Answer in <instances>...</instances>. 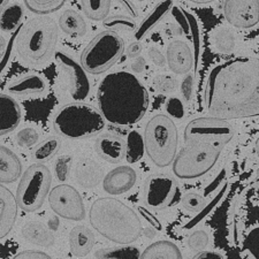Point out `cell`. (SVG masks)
<instances>
[{"label": "cell", "mask_w": 259, "mask_h": 259, "mask_svg": "<svg viewBox=\"0 0 259 259\" xmlns=\"http://www.w3.org/2000/svg\"><path fill=\"white\" fill-rule=\"evenodd\" d=\"M211 116L224 120L259 115V58L239 57L211 70L205 90Z\"/></svg>", "instance_id": "obj_1"}, {"label": "cell", "mask_w": 259, "mask_h": 259, "mask_svg": "<svg viewBox=\"0 0 259 259\" xmlns=\"http://www.w3.org/2000/svg\"><path fill=\"white\" fill-rule=\"evenodd\" d=\"M97 102L104 119L116 126H131L143 119L150 105L146 88L136 75L114 72L106 75L97 90Z\"/></svg>", "instance_id": "obj_2"}, {"label": "cell", "mask_w": 259, "mask_h": 259, "mask_svg": "<svg viewBox=\"0 0 259 259\" xmlns=\"http://www.w3.org/2000/svg\"><path fill=\"white\" fill-rule=\"evenodd\" d=\"M89 219L96 232L121 245L134 243L143 233L137 213L113 197L96 199L90 207Z\"/></svg>", "instance_id": "obj_3"}, {"label": "cell", "mask_w": 259, "mask_h": 259, "mask_svg": "<svg viewBox=\"0 0 259 259\" xmlns=\"http://www.w3.org/2000/svg\"><path fill=\"white\" fill-rule=\"evenodd\" d=\"M59 40V26L50 16H36L23 23L15 38V51L24 64L43 65L50 60Z\"/></svg>", "instance_id": "obj_4"}, {"label": "cell", "mask_w": 259, "mask_h": 259, "mask_svg": "<svg viewBox=\"0 0 259 259\" xmlns=\"http://www.w3.org/2000/svg\"><path fill=\"white\" fill-rule=\"evenodd\" d=\"M105 119L97 108L81 102L62 106L53 119L58 135L69 140L89 139L105 128Z\"/></svg>", "instance_id": "obj_5"}, {"label": "cell", "mask_w": 259, "mask_h": 259, "mask_svg": "<svg viewBox=\"0 0 259 259\" xmlns=\"http://www.w3.org/2000/svg\"><path fill=\"white\" fill-rule=\"evenodd\" d=\"M145 152L154 165H173L179 145L178 127L167 114H157L148 121L144 128Z\"/></svg>", "instance_id": "obj_6"}, {"label": "cell", "mask_w": 259, "mask_h": 259, "mask_svg": "<svg viewBox=\"0 0 259 259\" xmlns=\"http://www.w3.org/2000/svg\"><path fill=\"white\" fill-rule=\"evenodd\" d=\"M126 51L118 32L104 30L96 35L81 53V66L87 73L100 75L110 70Z\"/></svg>", "instance_id": "obj_7"}, {"label": "cell", "mask_w": 259, "mask_h": 259, "mask_svg": "<svg viewBox=\"0 0 259 259\" xmlns=\"http://www.w3.org/2000/svg\"><path fill=\"white\" fill-rule=\"evenodd\" d=\"M52 174L43 164H33L24 170L16 188V202L24 212H35L43 206L50 195Z\"/></svg>", "instance_id": "obj_8"}, {"label": "cell", "mask_w": 259, "mask_h": 259, "mask_svg": "<svg viewBox=\"0 0 259 259\" xmlns=\"http://www.w3.org/2000/svg\"><path fill=\"white\" fill-rule=\"evenodd\" d=\"M223 148L207 144L188 145L173 162V173L179 179L191 180L205 175L214 167L223 153Z\"/></svg>", "instance_id": "obj_9"}, {"label": "cell", "mask_w": 259, "mask_h": 259, "mask_svg": "<svg viewBox=\"0 0 259 259\" xmlns=\"http://www.w3.org/2000/svg\"><path fill=\"white\" fill-rule=\"evenodd\" d=\"M234 137V128L228 121L204 116L191 120L185 129V142L188 145L207 144L225 148Z\"/></svg>", "instance_id": "obj_10"}, {"label": "cell", "mask_w": 259, "mask_h": 259, "mask_svg": "<svg viewBox=\"0 0 259 259\" xmlns=\"http://www.w3.org/2000/svg\"><path fill=\"white\" fill-rule=\"evenodd\" d=\"M145 203L153 210H164L174 205L180 199V188L173 177L153 174L145 182Z\"/></svg>", "instance_id": "obj_11"}, {"label": "cell", "mask_w": 259, "mask_h": 259, "mask_svg": "<svg viewBox=\"0 0 259 259\" xmlns=\"http://www.w3.org/2000/svg\"><path fill=\"white\" fill-rule=\"evenodd\" d=\"M49 204L57 215L70 221H82L85 218V206L82 196L73 186L61 185L50 191Z\"/></svg>", "instance_id": "obj_12"}, {"label": "cell", "mask_w": 259, "mask_h": 259, "mask_svg": "<svg viewBox=\"0 0 259 259\" xmlns=\"http://www.w3.org/2000/svg\"><path fill=\"white\" fill-rule=\"evenodd\" d=\"M54 58H56V61L59 64L61 69L66 74L67 78H68V89L70 97L75 102H83V100H85L90 95L91 84L83 67L65 52H56Z\"/></svg>", "instance_id": "obj_13"}, {"label": "cell", "mask_w": 259, "mask_h": 259, "mask_svg": "<svg viewBox=\"0 0 259 259\" xmlns=\"http://www.w3.org/2000/svg\"><path fill=\"white\" fill-rule=\"evenodd\" d=\"M224 15L235 28L256 27L259 23V0H225Z\"/></svg>", "instance_id": "obj_14"}, {"label": "cell", "mask_w": 259, "mask_h": 259, "mask_svg": "<svg viewBox=\"0 0 259 259\" xmlns=\"http://www.w3.org/2000/svg\"><path fill=\"white\" fill-rule=\"evenodd\" d=\"M166 61L175 75H187L194 68L195 56L187 41L175 39L167 47Z\"/></svg>", "instance_id": "obj_15"}, {"label": "cell", "mask_w": 259, "mask_h": 259, "mask_svg": "<svg viewBox=\"0 0 259 259\" xmlns=\"http://www.w3.org/2000/svg\"><path fill=\"white\" fill-rule=\"evenodd\" d=\"M137 174L131 166L115 167L103 180V189L108 195H122L132 190L136 185Z\"/></svg>", "instance_id": "obj_16"}, {"label": "cell", "mask_w": 259, "mask_h": 259, "mask_svg": "<svg viewBox=\"0 0 259 259\" xmlns=\"http://www.w3.org/2000/svg\"><path fill=\"white\" fill-rule=\"evenodd\" d=\"M96 150L105 161L119 164L126 158V141L114 134L103 133L96 142Z\"/></svg>", "instance_id": "obj_17"}, {"label": "cell", "mask_w": 259, "mask_h": 259, "mask_svg": "<svg viewBox=\"0 0 259 259\" xmlns=\"http://www.w3.org/2000/svg\"><path fill=\"white\" fill-rule=\"evenodd\" d=\"M18 212L19 205L15 195L0 183V240L6 237L13 229Z\"/></svg>", "instance_id": "obj_18"}, {"label": "cell", "mask_w": 259, "mask_h": 259, "mask_svg": "<svg viewBox=\"0 0 259 259\" xmlns=\"http://www.w3.org/2000/svg\"><path fill=\"white\" fill-rule=\"evenodd\" d=\"M7 91L19 97H39L47 94L48 83L39 75L27 74L11 82L7 87Z\"/></svg>", "instance_id": "obj_19"}, {"label": "cell", "mask_w": 259, "mask_h": 259, "mask_svg": "<svg viewBox=\"0 0 259 259\" xmlns=\"http://www.w3.org/2000/svg\"><path fill=\"white\" fill-rule=\"evenodd\" d=\"M22 119L18 102L10 95L0 94V136L15 131Z\"/></svg>", "instance_id": "obj_20"}, {"label": "cell", "mask_w": 259, "mask_h": 259, "mask_svg": "<svg viewBox=\"0 0 259 259\" xmlns=\"http://www.w3.org/2000/svg\"><path fill=\"white\" fill-rule=\"evenodd\" d=\"M104 178L102 166L91 158H82L75 166V180L78 186L85 189L99 186Z\"/></svg>", "instance_id": "obj_21"}, {"label": "cell", "mask_w": 259, "mask_h": 259, "mask_svg": "<svg viewBox=\"0 0 259 259\" xmlns=\"http://www.w3.org/2000/svg\"><path fill=\"white\" fill-rule=\"evenodd\" d=\"M20 177H22V162L20 158L11 149L0 145V183H13Z\"/></svg>", "instance_id": "obj_22"}, {"label": "cell", "mask_w": 259, "mask_h": 259, "mask_svg": "<svg viewBox=\"0 0 259 259\" xmlns=\"http://www.w3.org/2000/svg\"><path fill=\"white\" fill-rule=\"evenodd\" d=\"M95 245L93 231L83 225L75 226L69 234L70 251L75 257H85L91 252Z\"/></svg>", "instance_id": "obj_23"}, {"label": "cell", "mask_w": 259, "mask_h": 259, "mask_svg": "<svg viewBox=\"0 0 259 259\" xmlns=\"http://www.w3.org/2000/svg\"><path fill=\"white\" fill-rule=\"evenodd\" d=\"M58 26L61 31L72 38H81L87 35L88 26L83 16L74 10H66L62 12Z\"/></svg>", "instance_id": "obj_24"}, {"label": "cell", "mask_w": 259, "mask_h": 259, "mask_svg": "<svg viewBox=\"0 0 259 259\" xmlns=\"http://www.w3.org/2000/svg\"><path fill=\"white\" fill-rule=\"evenodd\" d=\"M140 259H182V253L179 246L170 241H157L150 244Z\"/></svg>", "instance_id": "obj_25"}, {"label": "cell", "mask_w": 259, "mask_h": 259, "mask_svg": "<svg viewBox=\"0 0 259 259\" xmlns=\"http://www.w3.org/2000/svg\"><path fill=\"white\" fill-rule=\"evenodd\" d=\"M173 8V0H162L159 5L156 6V8L146 16L145 20L140 24V27L137 28L135 31V38L137 40H141L143 37L151 31L152 29L157 26L160 21L165 18V16L172 11Z\"/></svg>", "instance_id": "obj_26"}, {"label": "cell", "mask_w": 259, "mask_h": 259, "mask_svg": "<svg viewBox=\"0 0 259 259\" xmlns=\"http://www.w3.org/2000/svg\"><path fill=\"white\" fill-rule=\"evenodd\" d=\"M22 236L32 244L50 246L54 243V235L43 224L37 221L27 223L22 228Z\"/></svg>", "instance_id": "obj_27"}, {"label": "cell", "mask_w": 259, "mask_h": 259, "mask_svg": "<svg viewBox=\"0 0 259 259\" xmlns=\"http://www.w3.org/2000/svg\"><path fill=\"white\" fill-rule=\"evenodd\" d=\"M23 15V6L20 5V4L14 3L6 6L2 13H0V29L5 32H13L15 30H19Z\"/></svg>", "instance_id": "obj_28"}, {"label": "cell", "mask_w": 259, "mask_h": 259, "mask_svg": "<svg viewBox=\"0 0 259 259\" xmlns=\"http://www.w3.org/2000/svg\"><path fill=\"white\" fill-rule=\"evenodd\" d=\"M83 13L95 22L105 21L110 14L112 0H80Z\"/></svg>", "instance_id": "obj_29"}, {"label": "cell", "mask_w": 259, "mask_h": 259, "mask_svg": "<svg viewBox=\"0 0 259 259\" xmlns=\"http://www.w3.org/2000/svg\"><path fill=\"white\" fill-rule=\"evenodd\" d=\"M61 146V142L56 136L48 137L47 140L39 142L38 144L35 146L32 151V158L33 160L37 161V164L40 162H45L56 156L59 151Z\"/></svg>", "instance_id": "obj_30"}, {"label": "cell", "mask_w": 259, "mask_h": 259, "mask_svg": "<svg viewBox=\"0 0 259 259\" xmlns=\"http://www.w3.org/2000/svg\"><path fill=\"white\" fill-rule=\"evenodd\" d=\"M144 139L139 132L132 131L126 140V160L129 164H136L144 156Z\"/></svg>", "instance_id": "obj_31"}, {"label": "cell", "mask_w": 259, "mask_h": 259, "mask_svg": "<svg viewBox=\"0 0 259 259\" xmlns=\"http://www.w3.org/2000/svg\"><path fill=\"white\" fill-rule=\"evenodd\" d=\"M67 0H23L27 10L38 16L52 14L54 12L61 10L65 6Z\"/></svg>", "instance_id": "obj_32"}, {"label": "cell", "mask_w": 259, "mask_h": 259, "mask_svg": "<svg viewBox=\"0 0 259 259\" xmlns=\"http://www.w3.org/2000/svg\"><path fill=\"white\" fill-rule=\"evenodd\" d=\"M97 259H140L141 252L136 246L123 245L120 248L100 249L96 252Z\"/></svg>", "instance_id": "obj_33"}, {"label": "cell", "mask_w": 259, "mask_h": 259, "mask_svg": "<svg viewBox=\"0 0 259 259\" xmlns=\"http://www.w3.org/2000/svg\"><path fill=\"white\" fill-rule=\"evenodd\" d=\"M104 28H106V30L112 31H124V32H132L137 30V23L135 19L131 18L127 15H113L108 16V18L103 21Z\"/></svg>", "instance_id": "obj_34"}, {"label": "cell", "mask_w": 259, "mask_h": 259, "mask_svg": "<svg viewBox=\"0 0 259 259\" xmlns=\"http://www.w3.org/2000/svg\"><path fill=\"white\" fill-rule=\"evenodd\" d=\"M214 45L218 51L223 53H231L235 48V36L232 30L221 28L214 35Z\"/></svg>", "instance_id": "obj_35"}, {"label": "cell", "mask_w": 259, "mask_h": 259, "mask_svg": "<svg viewBox=\"0 0 259 259\" xmlns=\"http://www.w3.org/2000/svg\"><path fill=\"white\" fill-rule=\"evenodd\" d=\"M16 144L22 149H29L38 144L39 142V133L32 127H27L21 129V131L16 134Z\"/></svg>", "instance_id": "obj_36"}, {"label": "cell", "mask_w": 259, "mask_h": 259, "mask_svg": "<svg viewBox=\"0 0 259 259\" xmlns=\"http://www.w3.org/2000/svg\"><path fill=\"white\" fill-rule=\"evenodd\" d=\"M153 88L154 90L158 91L160 94H169L173 93V91L177 89V78H175L173 75L168 74H161L157 75L156 77L153 78Z\"/></svg>", "instance_id": "obj_37"}, {"label": "cell", "mask_w": 259, "mask_h": 259, "mask_svg": "<svg viewBox=\"0 0 259 259\" xmlns=\"http://www.w3.org/2000/svg\"><path fill=\"white\" fill-rule=\"evenodd\" d=\"M207 200L196 193H189L186 194L182 197V206L186 208L187 211L197 213L203 210L206 206Z\"/></svg>", "instance_id": "obj_38"}, {"label": "cell", "mask_w": 259, "mask_h": 259, "mask_svg": "<svg viewBox=\"0 0 259 259\" xmlns=\"http://www.w3.org/2000/svg\"><path fill=\"white\" fill-rule=\"evenodd\" d=\"M72 164L73 159L70 156H60L57 158L56 162H54V174L60 182H65L68 180Z\"/></svg>", "instance_id": "obj_39"}, {"label": "cell", "mask_w": 259, "mask_h": 259, "mask_svg": "<svg viewBox=\"0 0 259 259\" xmlns=\"http://www.w3.org/2000/svg\"><path fill=\"white\" fill-rule=\"evenodd\" d=\"M188 22H189V28H190V37L191 40H193L194 45V56H195V68L197 67L198 64V58H199V50H200V38H199V29H198V23L196 21V18L190 13L186 12Z\"/></svg>", "instance_id": "obj_40"}, {"label": "cell", "mask_w": 259, "mask_h": 259, "mask_svg": "<svg viewBox=\"0 0 259 259\" xmlns=\"http://www.w3.org/2000/svg\"><path fill=\"white\" fill-rule=\"evenodd\" d=\"M208 244V235L206 232L204 231H196L190 234L188 237V246L191 251L198 253L200 251H204Z\"/></svg>", "instance_id": "obj_41"}, {"label": "cell", "mask_w": 259, "mask_h": 259, "mask_svg": "<svg viewBox=\"0 0 259 259\" xmlns=\"http://www.w3.org/2000/svg\"><path fill=\"white\" fill-rule=\"evenodd\" d=\"M166 111L168 116H172L174 119H182L185 116V105L178 97L168 99V102L166 103Z\"/></svg>", "instance_id": "obj_42"}, {"label": "cell", "mask_w": 259, "mask_h": 259, "mask_svg": "<svg viewBox=\"0 0 259 259\" xmlns=\"http://www.w3.org/2000/svg\"><path fill=\"white\" fill-rule=\"evenodd\" d=\"M194 87H195V76L194 74H187L183 77L181 83V95L186 103H189L194 96Z\"/></svg>", "instance_id": "obj_43"}, {"label": "cell", "mask_w": 259, "mask_h": 259, "mask_svg": "<svg viewBox=\"0 0 259 259\" xmlns=\"http://www.w3.org/2000/svg\"><path fill=\"white\" fill-rule=\"evenodd\" d=\"M172 14L177 20V22L179 24V27L181 28V30L186 33V35L190 36V28H189V22H188V19H187V15H186V11L181 10L180 7H175L173 6L172 8Z\"/></svg>", "instance_id": "obj_44"}, {"label": "cell", "mask_w": 259, "mask_h": 259, "mask_svg": "<svg viewBox=\"0 0 259 259\" xmlns=\"http://www.w3.org/2000/svg\"><path fill=\"white\" fill-rule=\"evenodd\" d=\"M148 56L150 58V60H151L157 67H165V65L167 64L166 57L161 53V51L158 48L153 47L151 49H149Z\"/></svg>", "instance_id": "obj_45"}, {"label": "cell", "mask_w": 259, "mask_h": 259, "mask_svg": "<svg viewBox=\"0 0 259 259\" xmlns=\"http://www.w3.org/2000/svg\"><path fill=\"white\" fill-rule=\"evenodd\" d=\"M13 259H52L48 253L38 250H27L16 254Z\"/></svg>", "instance_id": "obj_46"}, {"label": "cell", "mask_w": 259, "mask_h": 259, "mask_svg": "<svg viewBox=\"0 0 259 259\" xmlns=\"http://www.w3.org/2000/svg\"><path fill=\"white\" fill-rule=\"evenodd\" d=\"M115 2L118 3V5L122 8L124 12H126L128 16H131L133 19L137 18V15H139L137 14V10L131 0H115Z\"/></svg>", "instance_id": "obj_47"}, {"label": "cell", "mask_w": 259, "mask_h": 259, "mask_svg": "<svg viewBox=\"0 0 259 259\" xmlns=\"http://www.w3.org/2000/svg\"><path fill=\"white\" fill-rule=\"evenodd\" d=\"M142 51H143V47L140 41H133L126 48V53L131 59H136L137 57H140Z\"/></svg>", "instance_id": "obj_48"}, {"label": "cell", "mask_w": 259, "mask_h": 259, "mask_svg": "<svg viewBox=\"0 0 259 259\" xmlns=\"http://www.w3.org/2000/svg\"><path fill=\"white\" fill-rule=\"evenodd\" d=\"M145 66H146L145 59L143 57L140 56V57H137L135 60H134V62L132 64V69L135 74H141L144 72Z\"/></svg>", "instance_id": "obj_49"}, {"label": "cell", "mask_w": 259, "mask_h": 259, "mask_svg": "<svg viewBox=\"0 0 259 259\" xmlns=\"http://www.w3.org/2000/svg\"><path fill=\"white\" fill-rule=\"evenodd\" d=\"M193 259H223V257L214 251H207V250H204V251L196 253Z\"/></svg>", "instance_id": "obj_50"}, {"label": "cell", "mask_w": 259, "mask_h": 259, "mask_svg": "<svg viewBox=\"0 0 259 259\" xmlns=\"http://www.w3.org/2000/svg\"><path fill=\"white\" fill-rule=\"evenodd\" d=\"M7 47H8V45L6 43V39L4 38L2 35H0V52H5Z\"/></svg>", "instance_id": "obj_51"}, {"label": "cell", "mask_w": 259, "mask_h": 259, "mask_svg": "<svg viewBox=\"0 0 259 259\" xmlns=\"http://www.w3.org/2000/svg\"><path fill=\"white\" fill-rule=\"evenodd\" d=\"M188 2L198 4V5H205V4H211L213 2H215V0H188Z\"/></svg>", "instance_id": "obj_52"}, {"label": "cell", "mask_w": 259, "mask_h": 259, "mask_svg": "<svg viewBox=\"0 0 259 259\" xmlns=\"http://www.w3.org/2000/svg\"><path fill=\"white\" fill-rule=\"evenodd\" d=\"M8 2H10V0H0V12H3L4 8L8 6Z\"/></svg>", "instance_id": "obj_53"}, {"label": "cell", "mask_w": 259, "mask_h": 259, "mask_svg": "<svg viewBox=\"0 0 259 259\" xmlns=\"http://www.w3.org/2000/svg\"><path fill=\"white\" fill-rule=\"evenodd\" d=\"M254 148H256V153H257V156L259 158V137H258V140L256 141V145H254Z\"/></svg>", "instance_id": "obj_54"}, {"label": "cell", "mask_w": 259, "mask_h": 259, "mask_svg": "<svg viewBox=\"0 0 259 259\" xmlns=\"http://www.w3.org/2000/svg\"><path fill=\"white\" fill-rule=\"evenodd\" d=\"M137 2H145V0H137Z\"/></svg>", "instance_id": "obj_55"}]
</instances>
